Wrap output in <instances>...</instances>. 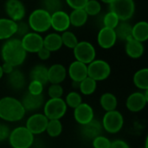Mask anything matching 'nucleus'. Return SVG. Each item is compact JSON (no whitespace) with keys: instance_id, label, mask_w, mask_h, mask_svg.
<instances>
[{"instance_id":"21","label":"nucleus","mask_w":148,"mask_h":148,"mask_svg":"<svg viewBox=\"0 0 148 148\" xmlns=\"http://www.w3.org/2000/svg\"><path fill=\"white\" fill-rule=\"evenodd\" d=\"M7 85L14 91L22 90L26 85V78L20 69H14L7 75Z\"/></svg>"},{"instance_id":"16","label":"nucleus","mask_w":148,"mask_h":148,"mask_svg":"<svg viewBox=\"0 0 148 148\" xmlns=\"http://www.w3.org/2000/svg\"><path fill=\"white\" fill-rule=\"evenodd\" d=\"M74 117L75 121L82 126L95 119V112L89 104L82 102L78 107L74 108Z\"/></svg>"},{"instance_id":"8","label":"nucleus","mask_w":148,"mask_h":148,"mask_svg":"<svg viewBox=\"0 0 148 148\" xmlns=\"http://www.w3.org/2000/svg\"><path fill=\"white\" fill-rule=\"evenodd\" d=\"M75 59L85 64L90 63L96 57V49L88 41H79L73 49Z\"/></svg>"},{"instance_id":"36","label":"nucleus","mask_w":148,"mask_h":148,"mask_svg":"<svg viewBox=\"0 0 148 148\" xmlns=\"http://www.w3.org/2000/svg\"><path fill=\"white\" fill-rule=\"evenodd\" d=\"M120 19L119 17L116 16V14H114L113 11L109 10L108 12H107L102 18V23L104 27L107 28H110V29H115L116 26L119 24L120 23Z\"/></svg>"},{"instance_id":"12","label":"nucleus","mask_w":148,"mask_h":148,"mask_svg":"<svg viewBox=\"0 0 148 148\" xmlns=\"http://www.w3.org/2000/svg\"><path fill=\"white\" fill-rule=\"evenodd\" d=\"M148 102V90L144 92L132 93L127 99L126 107L133 113H138L143 110Z\"/></svg>"},{"instance_id":"14","label":"nucleus","mask_w":148,"mask_h":148,"mask_svg":"<svg viewBox=\"0 0 148 148\" xmlns=\"http://www.w3.org/2000/svg\"><path fill=\"white\" fill-rule=\"evenodd\" d=\"M49 119L43 114H34L26 121V128L34 135L41 134L45 132Z\"/></svg>"},{"instance_id":"19","label":"nucleus","mask_w":148,"mask_h":148,"mask_svg":"<svg viewBox=\"0 0 148 148\" xmlns=\"http://www.w3.org/2000/svg\"><path fill=\"white\" fill-rule=\"evenodd\" d=\"M103 127L101 122L93 119L88 123L81 126V134L87 140H93L99 135H101Z\"/></svg>"},{"instance_id":"1","label":"nucleus","mask_w":148,"mask_h":148,"mask_svg":"<svg viewBox=\"0 0 148 148\" xmlns=\"http://www.w3.org/2000/svg\"><path fill=\"white\" fill-rule=\"evenodd\" d=\"M27 52L22 46L20 38L11 37L3 42L0 55L3 62H8L17 68L23 64L27 58Z\"/></svg>"},{"instance_id":"15","label":"nucleus","mask_w":148,"mask_h":148,"mask_svg":"<svg viewBox=\"0 0 148 148\" xmlns=\"http://www.w3.org/2000/svg\"><path fill=\"white\" fill-rule=\"evenodd\" d=\"M96 40L100 48L103 49H109L115 45L117 42V36L114 29L103 26L100 29Z\"/></svg>"},{"instance_id":"44","label":"nucleus","mask_w":148,"mask_h":148,"mask_svg":"<svg viewBox=\"0 0 148 148\" xmlns=\"http://www.w3.org/2000/svg\"><path fill=\"white\" fill-rule=\"evenodd\" d=\"M38 58L42 61H47L48 59H49V57L51 56V52L49 50H48L47 49H45L44 47H42L40 50H38V52L36 53Z\"/></svg>"},{"instance_id":"31","label":"nucleus","mask_w":148,"mask_h":148,"mask_svg":"<svg viewBox=\"0 0 148 148\" xmlns=\"http://www.w3.org/2000/svg\"><path fill=\"white\" fill-rule=\"evenodd\" d=\"M97 88V82L94 79L87 76L82 82H80L79 90L81 94L84 95H93Z\"/></svg>"},{"instance_id":"11","label":"nucleus","mask_w":148,"mask_h":148,"mask_svg":"<svg viewBox=\"0 0 148 148\" xmlns=\"http://www.w3.org/2000/svg\"><path fill=\"white\" fill-rule=\"evenodd\" d=\"M4 10L7 17L17 23L23 20L26 15V8L21 0H6Z\"/></svg>"},{"instance_id":"43","label":"nucleus","mask_w":148,"mask_h":148,"mask_svg":"<svg viewBox=\"0 0 148 148\" xmlns=\"http://www.w3.org/2000/svg\"><path fill=\"white\" fill-rule=\"evenodd\" d=\"M10 130L9 127L4 123H0V142L8 140Z\"/></svg>"},{"instance_id":"45","label":"nucleus","mask_w":148,"mask_h":148,"mask_svg":"<svg viewBox=\"0 0 148 148\" xmlns=\"http://www.w3.org/2000/svg\"><path fill=\"white\" fill-rule=\"evenodd\" d=\"M109 148H130V147L126 141L122 140H115L114 141H111Z\"/></svg>"},{"instance_id":"7","label":"nucleus","mask_w":148,"mask_h":148,"mask_svg":"<svg viewBox=\"0 0 148 148\" xmlns=\"http://www.w3.org/2000/svg\"><path fill=\"white\" fill-rule=\"evenodd\" d=\"M43 106V114L49 120H61L68 109V106L62 98H49Z\"/></svg>"},{"instance_id":"5","label":"nucleus","mask_w":148,"mask_h":148,"mask_svg":"<svg viewBox=\"0 0 148 148\" xmlns=\"http://www.w3.org/2000/svg\"><path fill=\"white\" fill-rule=\"evenodd\" d=\"M108 5L109 10L116 14L121 21L130 20L135 13L134 0H113Z\"/></svg>"},{"instance_id":"10","label":"nucleus","mask_w":148,"mask_h":148,"mask_svg":"<svg viewBox=\"0 0 148 148\" xmlns=\"http://www.w3.org/2000/svg\"><path fill=\"white\" fill-rule=\"evenodd\" d=\"M20 40L22 46L27 53L36 54L43 47V36L31 30L21 37Z\"/></svg>"},{"instance_id":"22","label":"nucleus","mask_w":148,"mask_h":148,"mask_svg":"<svg viewBox=\"0 0 148 148\" xmlns=\"http://www.w3.org/2000/svg\"><path fill=\"white\" fill-rule=\"evenodd\" d=\"M125 52L128 57L132 59H139L144 55L145 47L143 42L131 38L125 42Z\"/></svg>"},{"instance_id":"39","label":"nucleus","mask_w":148,"mask_h":148,"mask_svg":"<svg viewBox=\"0 0 148 148\" xmlns=\"http://www.w3.org/2000/svg\"><path fill=\"white\" fill-rule=\"evenodd\" d=\"M49 98H62L63 95V88L61 84H50L48 88Z\"/></svg>"},{"instance_id":"20","label":"nucleus","mask_w":148,"mask_h":148,"mask_svg":"<svg viewBox=\"0 0 148 148\" xmlns=\"http://www.w3.org/2000/svg\"><path fill=\"white\" fill-rule=\"evenodd\" d=\"M67 76V69L61 63H55L48 68V81L50 84H61Z\"/></svg>"},{"instance_id":"32","label":"nucleus","mask_w":148,"mask_h":148,"mask_svg":"<svg viewBox=\"0 0 148 148\" xmlns=\"http://www.w3.org/2000/svg\"><path fill=\"white\" fill-rule=\"evenodd\" d=\"M45 132L52 138L60 136L62 132V124L60 120H49Z\"/></svg>"},{"instance_id":"38","label":"nucleus","mask_w":148,"mask_h":148,"mask_svg":"<svg viewBox=\"0 0 148 148\" xmlns=\"http://www.w3.org/2000/svg\"><path fill=\"white\" fill-rule=\"evenodd\" d=\"M92 145L94 148H109L111 141L108 138L103 135H99L92 140Z\"/></svg>"},{"instance_id":"23","label":"nucleus","mask_w":148,"mask_h":148,"mask_svg":"<svg viewBox=\"0 0 148 148\" xmlns=\"http://www.w3.org/2000/svg\"><path fill=\"white\" fill-rule=\"evenodd\" d=\"M16 23L8 17H0V41H6L16 35Z\"/></svg>"},{"instance_id":"2","label":"nucleus","mask_w":148,"mask_h":148,"mask_svg":"<svg viewBox=\"0 0 148 148\" xmlns=\"http://www.w3.org/2000/svg\"><path fill=\"white\" fill-rule=\"evenodd\" d=\"M25 109L21 101L5 96L0 99V119L9 122L21 121L25 115Z\"/></svg>"},{"instance_id":"29","label":"nucleus","mask_w":148,"mask_h":148,"mask_svg":"<svg viewBox=\"0 0 148 148\" xmlns=\"http://www.w3.org/2000/svg\"><path fill=\"white\" fill-rule=\"evenodd\" d=\"M135 87L142 91L148 90V69L143 68L137 70L133 77Z\"/></svg>"},{"instance_id":"6","label":"nucleus","mask_w":148,"mask_h":148,"mask_svg":"<svg viewBox=\"0 0 148 148\" xmlns=\"http://www.w3.org/2000/svg\"><path fill=\"white\" fill-rule=\"evenodd\" d=\"M88 76L96 82L107 80L111 75L110 64L102 59H95L88 65Z\"/></svg>"},{"instance_id":"42","label":"nucleus","mask_w":148,"mask_h":148,"mask_svg":"<svg viewBox=\"0 0 148 148\" xmlns=\"http://www.w3.org/2000/svg\"><path fill=\"white\" fill-rule=\"evenodd\" d=\"M88 0H65L67 5L72 10L75 9H83Z\"/></svg>"},{"instance_id":"26","label":"nucleus","mask_w":148,"mask_h":148,"mask_svg":"<svg viewBox=\"0 0 148 148\" xmlns=\"http://www.w3.org/2000/svg\"><path fill=\"white\" fill-rule=\"evenodd\" d=\"M70 26L75 28H81L84 26L88 19V16L84 9H75L69 14Z\"/></svg>"},{"instance_id":"9","label":"nucleus","mask_w":148,"mask_h":148,"mask_svg":"<svg viewBox=\"0 0 148 148\" xmlns=\"http://www.w3.org/2000/svg\"><path fill=\"white\" fill-rule=\"evenodd\" d=\"M101 125L103 129L108 133L117 134L124 126V117L116 109L106 112L102 118Z\"/></svg>"},{"instance_id":"37","label":"nucleus","mask_w":148,"mask_h":148,"mask_svg":"<svg viewBox=\"0 0 148 148\" xmlns=\"http://www.w3.org/2000/svg\"><path fill=\"white\" fill-rule=\"evenodd\" d=\"M41 8L52 14L57 10H62V0H42Z\"/></svg>"},{"instance_id":"3","label":"nucleus","mask_w":148,"mask_h":148,"mask_svg":"<svg viewBox=\"0 0 148 148\" xmlns=\"http://www.w3.org/2000/svg\"><path fill=\"white\" fill-rule=\"evenodd\" d=\"M28 24L31 31L42 34L50 29V13L42 8L34 10L29 16Z\"/></svg>"},{"instance_id":"28","label":"nucleus","mask_w":148,"mask_h":148,"mask_svg":"<svg viewBox=\"0 0 148 148\" xmlns=\"http://www.w3.org/2000/svg\"><path fill=\"white\" fill-rule=\"evenodd\" d=\"M117 40L127 42L132 38V25L127 21H120L119 24L114 29Z\"/></svg>"},{"instance_id":"41","label":"nucleus","mask_w":148,"mask_h":148,"mask_svg":"<svg viewBox=\"0 0 148 148\" xmlns=\"http://www.w3.org/2000/svg\"><path fill=\"white\" fill-rule=\"evenodd\" d=\"M30 31V28L28 24V23L22 21H19L16 23V35H17L19 37H23L24 35L29 33Z\"/></svg>"},{"instance_id":"35","label":"nucleus","mask_w":148,"mask_h":148,"mask_svg":"<svg viewBox=\"0 0 148 148\" xmlns=\"http://www.w3.org/2000/svg\"><path fill=\"white\" fill-rule=\"evenodd\" d=\"M64 101L68 107H69L71 108H75L82 102V98L79 92L71 91L66 95Z\"/></svg>"},{"instance_id":"33","label":"nucleus","mask_w":148,"mask_h":148,"mask_svg":"<svg viewBox=\"0 0 148 148\" xmlns=\"http://www.w3.org/2000/svg\"><path fill=\"white\" fill-rule=\"evenodd\" d=\"M61 38L62 42V46H65L66 48L70 49H73L79 42L75 34L69 29L61 33Z\"/></svg>"},{"instance_id":"30","label":"nucleus","mask_w":148,"mask_h":148,"mask_svg":"<svg viewBox=\"0 0 148 148\" xmlns=\"http://www.w3.org/2000/svg\"><path fill=\"white\" fill-rule=\"evenodd\" d=\"M100 104L106 112H108L116 109L118 105V101L114 94L104 93L101 95L100 98Z\"/></svg>"},{"instance_id":"25","label":"nucleus","mask_w":148,"mask_h":148,"mask_svg":"<svg viewBox=\"0 0 148 148\" xmlns=\"http://www.w3.org/2000/svg\"><path fill=\"white\" fill-rule=\"evenodd\" d=\"M132 38L145 42L148 39V23L147 21H139L132 25Z\"/></svg>"},{"instance_id":"46","label":"nucleus","mask_w":148,"mask_h":148,"mask_svg":"<svg viewBox=\"0 0 148 148\" xmlns=\"http://www.w3.org/2000/svg\"><path fill=\"white\" fill-rule=\"evenodd\" d=\"M1 67H2L3 74H5V75H9L10 73H11L15 69V67H13L11 64H10L8 62H3Z\"/></svg>"},{"instance_id":"4","label":"nucleus","mask_w":148,"mask_h":148,"mask_svg":"<svg viewBox=\"0 0 148 148\" xmlns=\"http://www.w3.org/2000/svg\"><path fill=\"white\" fill-rule=\"evenodd\" d=\"M8 140L12 148H30L34 143V134L26 127H17L10 131Z\"/></svg>"},{"instance_id":"40","label":"nucleus","mask_w":148,"mask_h":148,"mask_svg":"<svg viewBox=\"0 0 148 148\" xmlns=\"http://www.w3.org/2000/svg\"><path fill=\"white\" fill-rule=\"evenodd\" d=\"M44 85L37 81H30L28 85V92L32 95H42Z\"/></svg>"},{"instance_id":"27","label":"nucleus","mask_w":148,"mask_h":148,"mask_svg":"<svg viewBox=\"0 0 148 148\" xmlns=\"http://www.w3.org/2000/svg\"><path fill=\"white\" fill-rule=\"evenodd\" d=\"M30 81H37L43 85H46L48 81V68L42 64L35 65L29 72Z\"/></svg>"},{"instance_id":"48","label":"nucleus","mask_w":148,"mask_h":148,"mask_svg":"<svg viewBox=\"0 0 148 148\" xmlns=\"http://www.w3.org/2000/svg\"><path fill=\"white\" fill-rule=\"evenodd\" d=\"M3 69H2V67H1V65H0V79H2V77L3 76Z\"/></svg>"},{"instance_id":"47","label":"nucleus","mask_w":148,"mask_h":148,"mask_svg":"<svg viewBox=\"0 0 148 148\" xmlns=\"http://www.w3.org/2000/svg\"><path fill=\"white\" fill-rule=\"evenodd\" d=\"M113 0H100V2L101 3H107V4H109Z\"/></svg>"},{"instance_id":"18","label":"nucleus","mask_w":148,"mask_h":148,"mask_svg":"<svg viewBox=\"0 0 148 148\" xmlns=\"http://www.w3.org/2000/svg\"><path fill=\"white\" fill-rule=\"evenodd\" d=\"M21 102L26 112H34L44 105V97L42 95H32L28 91L23 96Z\"/></svg>"},{"instance_id":"34","label":"nucleus","mask_w":148,"mask_h":148,"mask_svg":"<svg viewBox=\"0 0 148 148\" xmlns=\"http://www.w3.org/2000/svg\"><path fill=\"white\" fill-rule=\"evenodd\" d=\"M83 9L88 16H95L101 11V3L99 0H88Z\"/></svg>"},{"instance_id":"17","label":"nucleus","mask_w":148,"mask_h":148,"mask_svg":"<svg viewBox=\"0 0 148 148\" xmlns=\"http://www.w3.org/2000/svg\"><path fill=\"white\" fill-rule=\"evenodd\" d=\"M67 74L72 82H80L88 76V66L83 62L75 60L67 69Z\"/></svg>"},{"instance_id":"24","label":"nucleus","mask_w":148,"mask_h":148,"mask_svg":"<svg viewBox=\"0 0 148 148\" xmlns=\"http://www.w3.org/2000/svg\"><path fill=\"white\" fill-rule=\"evenodd\" d=\"M43 47L51 53L60 50L62 47L61 34L57 32H51L43 37Z\"/></svg>"},{"instance_id":"13","label":"nucleus","mask_w":148,"mask_h":148,"mask_svg":"<svg viewBox=\"0 0 148 148\" xmlns=\"http://www.w3.org/2000/svg\"><path fill=\"white\" fill-rule=\"evenodd\" d=\"M50 28L57 33H62L70 28L69 16L63 10L50 14Z\"/></svg>"}]
</instances>
